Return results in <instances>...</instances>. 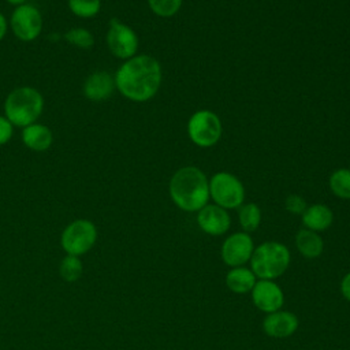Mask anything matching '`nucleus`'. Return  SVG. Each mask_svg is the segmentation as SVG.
I'll return each instance as SVG.
<instances>
[{
  "label": "nucleus",
  "instance_id": "f257e3e1",
  "mask_svg": "<svg viewBox=\"0 0 350 350\" xmlns=\"http://www.w3.org/2000/svg\"><path fill=\"white\" fill-rule=\"evenodd\" d=\"M161 66L150 55L133 56L118 68L115 86L129 100L144 103L156 96L161 85Z\"/></svg>",
  "mask_w": 350,
  "mask_h": 350
},
{
  "label": "nucleus",
  "instance_id": "f03ea898",
  "mask_svg": "<svg viewBox=\"0 0 350 350\" xmlns=\"http://www.w3.org/2000/svg\"><path fill=\"white\" fill-rule=\"evenodd\" d=\"M168 190L172 202L185 212H198L211 198L209 180L206 175L194 165L179 168L172 175Z\"/></svg>",
  "mask_w": 350,
  "mask_h": 350
},
{
  "label": "nucleus",
  "instance_id": "7ed1b4c3",
  "mask_svg": "<svg viewBox=\"0 0 350 350\" xmlns=\"http://www.w3.org/2000/svg\"><path fill=\"white\" fill-rule=\"evenodd\" d=\"M288 247L278 241H267L254 247L250 258V269L257 279L275 280L290 267Z\"/></svg>",
  "mask_w": 350,
  "mask_h": 350
},
{
  "label": "nucleus",
  "instance_id": "20e7f679",
  "mask_svg": "<svg viewBox=\"0 0 350 350\" xmlns=\"http://www.w3.org/2000/svg\"><path fill=\"white\" fill-rule=\"evenodd\" d=\"M44 108L41 93L30 86H22L12 90L4 103L5 118L12 126L26 127L36 123Z\"/></svg>",
  "mask_w": 350,
  "mask_h": 350
},
{
  "label": "nucleus",
  "instance_id": "39448f33",
  "mask_svg": "<svg viewBox=\"0 0 350 350\" xmlns=\"http://www.w3.org/2000/svg\"><path fill=\"white\" fill-rule=\"evenodd\" d=\"M209 197L227 211L235 209L245 202V186L235 175L220 171L209 179Z\"/></svg>",
  "mask_w": 350,
  "mask_h": 350
},
{
  "label": "nucleus",
  "instance_id": "423d86ee",
  "mask_svg": "<svg viewBox=\"0 0 350 350\" xmlns=\"http://www.w3.org/2000/svg\"><path fill=\"white\" fill-rule=\"evenodd\" d=\"M97 235V227L93 221L88 219H77L63 230L60 245L66 254L81 257L94 246Z\"/></svg>",
  "mask_w": 350,
  "mask_h": 350
},
{
  "label": "nucleus",
  "instance_id": "0eeeda50",
  "mask_svg": "<svg viewBox=\"0 0 350 350\" xmlns=\"http://www.w3.org/2000/svg\"><path fill=\"white\" fill-rule=\"evenodd\" d=\"M221 122L219 116L209 109L194 112L187 122V134L190 141L200 148H211L221 137Z\"/></svg>",
  "mask_w": 350,
  "mask_h": 350
},
{
  "label": "nucleus",
  "instance_id": "6e6552de",
  "mask_svg": "<svg viewBox=\"0 0 350 350\" xmlns=\"http://www.w3.org/2000/svg\"><path fill=\"white\" fill-rule=\"evenodd\" d=\"M107 45L113 56L127 60L135 56L138 36L129 25L120 22L118 18H112L108 25Z\"/></svg>",
  "mask_w": 350,
  "mask_h": 350
},
{
  "label": "nucleus",
  "instance_id": "1a4fd4ad",
  "mask_svg": "<svg viewBox=\"0 0 350 350\" xmlns=\"http://www.w3.org/2000/svg\"><path fill=\"white\" fill-rule=\"evenodd\" d=\"M11 29L21 41L36 40L42 30V15L33 4L18 5L11 15Z\"/></svg>",
  "mask_w": 350,
  "mask_h": 350
},
{
  "label": "nucleus",
  "instance_id": "9d476101",
  "mask_svg": "<svg viewBox=\"0 0 350 350\" xmlns=\"http://www.w3.org/2000/svg\"><path fill=\"white\" fill-rule=\"evenodd\" d=\"M254 242L249 232L238 231L228 235L220 247V257L223 262L231 268L242 267L250 261Z\"/></svg>",
  "mask_w": 350,
  "mask_h": 350
},
{
  "label": "nucleus",
  "instance_id": "9b49d317",
  "mask_svg": "<svg viewBox=\"0 0 350 350\" xmlns=\"http://www.w3.org/2000/svg\"><path fill=\"white\" fill-rule=\"evenodd\" d=\"M250 297L253 305L265 314L282 309L284 304V293L275 280L257 279Z\"/></svg>",
  "mask_w": 350,
  "mask_h": 350
},
{
  "label": "nucleus",
  "instance_id": "f8f14e48",
  "mask_svg": "<svg viewBox=\"0 0 350 350\" xmlns=\"http://www.w3.org/2000/svg\"><path fill=\"white\" fill-rule=\"evenodd\" d=\"M197 224L205 234L220 237L230 230L231 217L227 209L216 204H206L197 212Z\"/></svg>",
  "mask_w": 350,
  "mask_h": 350
},
{
  "label": "nucleus",
  "instance_id": "ddd939ff",
  "mask_svg": "<svg viewBox=\"0 0 350 350\" xmlns=\"http://www.w3.org/2000/svg\"><path fill=\"white\" fill-rule=\"evenodd\" d=\"M299 327V320L295 313L279 309L268 313L262 320V331L275 339H284L295 334Z\"/></svg>",
  "mask_w": 350,
  "mask_h": 350
},
{
  "label": "nucleus",
  "instance_id": "4468645a",
  "mask_svg": "<svg viewBox=\"0 0 350 350\" xmlns=\"http://www.w3.org/2000/svg\"><path fill=\"white\" fill-rule=\"evenodd\" d=\"M115 89V78L107 71H96L90 74L83 83V94L92 101L108 98Z\"/></svg>",
  "mask_w": 350,
  "mask_h": 350
},
{
  "label": "nucleus",
  "instance_id": "2eb2a0df",
  "mask_svg": "<svg viewBox=\"0 0 350 350\" xmlns=\"http://www.w3.org/2000/svg\"><path fill=\"white\" fill-rule=\"evenodd\" d=\"M304 228L321 232L328 230L334 223V212L324 204L308 205L305 212L301 215Z\"/></svg>",
  "mask_w": 350,
  "mask_h": 350
},
{
  "label": "nucleus",
  "instance_id": "dca6fc26",
  "mask_svg": "<svg viewBox=\"0 0 350 350\" xmlns=\"http://www.w3.org/2000/svg\"><path fill=\"white\" fill-rule=\"evenodd\" d=\"M294 242H295V247H297L298 253L305 258L313 260L323 254L324 241L320 237V234L316 231H312L308 228H301L295 234Z\"/></svg>",
  "mask_w": 350,
  "mask_h": 350
},
{
  "label": "nucleus",
  "instance_id": "f3484780",
  "mask_svg": "<svg viewBox=\"0 0 350 350\" xmlns=\"http://www.w3.org/2000/svg\"><path fill=\"white\" fill-rule=\"evenodd\" d=\"M22 141L29 149L36 152H44L49 149V146L52 145L53 135L46 126L40 123H33L23 127Z\"/></svg>",
  "mask_w": 350,
  "mask_h": 350
},
{
  "label": "nucleus",
  "instance_id": "a211bd4d",
  "mask_svg": "<svg viewBox=\"0 0 350 350\" xmlns=\"http://www.w3.org/2000/svg\"><path fill=\"white\" fill-rule=\"evenodd\" d=\"M226 286L230 291L235 294H246L250 293L254 287L257 278L253 271L245 265L234 267L226 273Z\"/></svg>",
  "mask_w": 350,
  "mask_h": 350
},
{
  "label": "nucleus",
  "instance_id": "6ab92c4d",
  "mask_svg": "<svg viewBox=\"0 0 350 350\" xmlns=\"http://www.w3.org/2000/svg\"><path fill=\"white\" fill-rule=\"evenodd\" d=\"M238 221L245 232H253L260 227L261 209L254 202H243L238 208Z\"/></svg>",
  "mask_w": 350,
  "mask_h": 350
},
{
  "label": "nucleus",
  "instance_id": "aec40b11",
  "mask_svg": "<svg viewBox=\"0 0 350 350\" xmlns=\"http://www.w3.org/2000/svg\"><path fill=\"white\" fill-rule=\"evenodd\" d=\"M329 190L342 200H350V168L335 170L328 179Z\"/></svg>",
  "mask_w": 350,
  "mask_h": 350
},
{
  "label": "nucleus",
  "instance_id": "412c9836",
  "mask_svg": "<svg viewBox=\"0 0 350 350\" xmlns=\"http://www.w3.org/2000/svg\"><path fill=\"white\" fill-rule=\"evenodd\" d=\"M59 273L64 282H68V283L77 282L83 273V265H82L81 257L66 254V257H63L60 261Z\"/></svg>",
  "mask_w": 350,
  "mask_h": 350
},
{
  "label": "nucleus",
  "instance_id": "4be33fe9",
  "mask_svg": "<svg viewBox=\"0 0 350 350\" xmlns=\"http://www.w3.org/2000/svg\"><path fill=\"white\" fill-rule=\"evenodd\" d=\"M68 7L79 18H93L100 12L101 0H68Z\"/></svg>",
  "mask_w": 350,
  "mask_h": 350
},
{
  "label": "nucleus",
  "instance_id": "5701e85b",
  "mask_svg": "<svg viewBox=\"0 0 350 350\" xmlns=\"http://www.w3.org/2000/svg\"><path fill=\"white\" fill-rule=\"evenodd\" d=\"M64 38L74 46L82 48V49H89L94 44V37L93 34L82 27H72L70 29L66 34Z\"/></svg>",
  "mask_w": 350,
  "mask_h": 350
},
{
  "label": "nucleus",
  "instance_id": "b1692460",
  "mask_svg": "<svg viewBox=\"0 0 350 350\" xmlns=\"http://www.w3.org/2000/svg\"><path fill=\"white\" fill-rule=\"evenodd\" d=\"M183 0H148L149 8L161 18L174 16L182 5Z\"/></svg>",
  "mask_w": 350,
  "mask_h": 350
},
{
  "label": "nucleus",
  "instance_id": "393cba45",
  "mask_svg": "<svg viewBox=\"0 0 350 350\" xmlns=\"http://www.w3.org/2000/svg\"><path fill=\"white\" fill-rule=\"evenodd\" d=\"M284 208L287 212H290L293 215H302L305 212V209L308 208V204L304 197H301L298 194H290L284 200Z\"/></svg>",
  "mask_w": 350,
  "mask_h": 350
},
{
  "label": "nucleus",
  "instance_id": "a878e982",
  "mask_svg": "<svg viewBox=\"0 0 350 350\" xmlns=\"http://www.w3.org/2000/svg\"><path fill=\"white\" fill-rule=\"evenodd\" d=\"M12 135V124L5 116H0V145L10 141Z\"/></svg>",
  "mask_w": 350,
  "mask_h": 350
},
{
  "label": "nucleus",
  "instance_id": "bb28decb",
  "mask_svg": "<svg viewBox=\"0 0 350 350\" xmlns=\"http://www.w3.org/2000/svg\"><path fill=\"white\" fill-rule=\"evenodd\" d=\"M339 290L342 297L350 302V271L342 278L340 284H339Z\"/></svg>",
  "mask_w": 350,
  "mask_h": 350
},
{
  "label": "nucleus",
  "instance_id": "cd10ccee",
  "mask_svg": "<svg viewBox=\"0 0 350 350\" xmlns=\"http://www.w3.org/2000/svg\"><path fill=\"white\" fill-rule=\"evenodd\" d=\"M5 33H7V21H5L4 15L0 12V41L3 40Z\"/></svg>",
  "mask_w": 350,
  "mask_h": 350
},
{
  "label": "nucleus",
  "instance_id": "c85d7f7f",
  "mask_svg": "<svg viewBox=\"0 0 350 350\" xmlns=\"http://www.w3.org/2000/svg\"><path fill=\"white\" fill-rule=\"evenodd\" d=\"M10 4H14V5H21V4H25L26 3V0H7Z\"/></svg>",
  "mask_w": 350,
  "mask_h": 350
}]
</instances>
